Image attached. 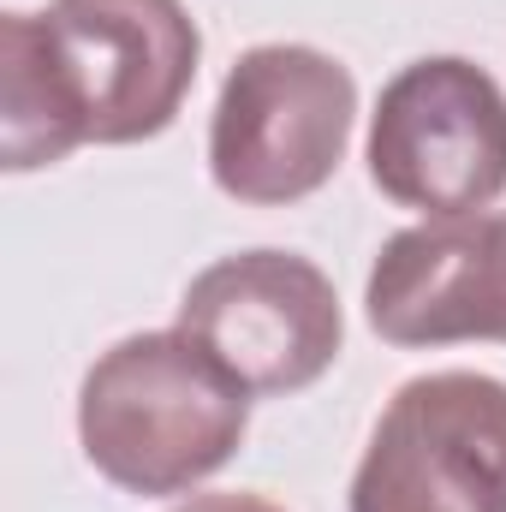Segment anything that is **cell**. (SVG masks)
<instances>
[{"label":"cell","mask_w":506,"mask_h":512,"mask_svg":"<svg viewBox=\"0 0 506 512\" xmlns=\"http://www.w3.org/2000/svg\"><path fill=\"white\" fill-rule=\"evenodd\" d=\"M78 143L84 126L60 84L42 12H6L0 18V167L6 173L54 167Z\"/></svg>","instance_id":"8"},{"label":"cell","mask_w":506,"mask_h":512,"mask_svg":"<svg viewBox=\"0 0 506 512\" xmlns=\"http://www.w3.org/2000/svg\"><path fill=\"white\" fill-rule=\"evenodd\" d=\"M352 512H506V382L483 370L411 376L370 429Z\"/></svg>","instance_id":"4"},{"label":"cell","mask_w":506,"mask_h":512,"mask_svg":"<svg viewBox=\"0 0 506 512\" xmlns=\"http://www.w3.org/2000/svg\"><path fill=\"white\" fill-rule=\"evenodd\" d=\"M364 161L423 221L477 215L506 191V90L465 54H423L381 84Z\"/></svg>","instance_id":"3"},{"label":"cell","mask_w":506,"mask_h":512,"mask_svg":"<svg viewBox=\"0 0 506 512\" xmlns=\"http://www.w3.org/2000/svg\"><path fill=\"white\" fill-rule=\"evenodd\" d=\"M173 512H286V507H274L262 495H191L185 507H173Z\"/></svg>","instance_id":"9"},{"label":"cell","mask_w":506,"mask_h":512,"mask_svg":"<svg viewBox=\"0 0 506 512\" xmlns=\"http://www.w3.org/2000/svg\"><path fill=\"white\" fill-rule=\"evenodd\" d=\"M42 24L84 143H143L179 120L203 60L185 0H54Z\"/></svg>","instance_id":"5"},{"label":"cell","mask_w":506,"mask_h":512,"mask_svg":"<svg viewBox=\"0 0 506 512\" xmlns=\"http://www.w3.org/2000/svg\"><path fill=\"white\" fill-rule=\"evenodd\" d=\"M179 328L262 399L322 382L346 340L334 280L298 251H239L209 262L179 298Z\"/></svg>","instance_id":"6"},{"label":"cell","mask_w":506,"mask_h":512,"mask_svg":"<svg viewBox=\"0 0 506 512\" xmlns=\"http://www.w3.org/2000/svg\"><path fill=\"white\" fill-rule=\"evenodd\" d=\"M364 316L387 346H506V209L417 221L381 245Z\"/></svg>","instance_id":"7"},{"label":"cell","mask_w":506,"mask_h":512,"mask_svg":"<svg viewBox=\"0 0 506 512\" xmlns=\"http://www.w3.org/2000/svg\"><path fill=\"white\" fill-rule=\"evenodd\" d=\"M251 429V387L185 328L108 346L78 387L84 459L126 495H191Z\"/></svg>","instance_id":"1"},{"label":"cell","mask_w":506,"mask_h":512,"mask_svg":"<svg viewBox=\"0 0 506 512\" xmlns=\"http://www.w3.org/2000/svg\"><path fill=\"white\" fill-rule=\"evenodd\" d=\"M358 84L310 42L245 48L215 96L209 173L233 203L280 209L316 197L352 143Z\"/></svg>","instance_id":"2"}]
</instances>
